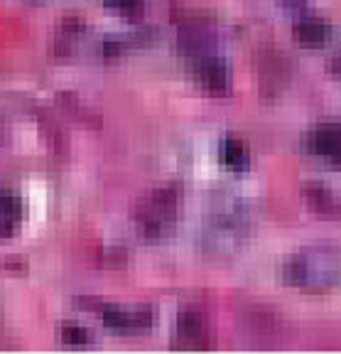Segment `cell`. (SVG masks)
Here are the masks:
<instances>
[{"instance_id":"6da1fadb","label":"cell","mask_w":341,"mask_h":354,"mask_svg":"<svg viewBox=\"0 0 341 354\" xmlns=\"http://www.w3.org/2000/svg\"><path fill=\"white\" fill-rule=\"evenodd\" d=\"M339 256L331 249L317 246V249L300 251L282 263V278L290 286L309 288V290H324L339 283Z\"/></svg>"},{"instance_id":"7a4b0ae2","label":"cell","mask_w":341,"mask_h":354,"mask_svg":"<svg viewBox=\"0 0 341 354\" xmlns=\"http://www.w3.org/2000/svg\"><path fill=\"white\" fill-rule=\"evenodd\" d=\"M179 214V189L175 185L157 187L138 205L135 224L145 239H165L172 234Z\"/></svg>"},{"instance_id":"3957f363","label":"cell","mask_w":341,"mask_h":354,"mask_svg":"<svg viewBox=\"0 0 341 354\" xmlns=\"http://www.w3.org/2000/svg\"><path fill=\"white\" fill-rule=\"evenodd\" d=\"M304 150L314 158L329 162H341V126L339 123H320L304 136Z\"/></svg>"},{"instance_id":"277c9868","label":"cell","mask_w":341,"mask_h":354,"mask_svg":"<svg viewBox=\"0 0 341 354\" xmlns=\"http://www.w3.org/2000/svg\"><path fill=\"white\" fill-rule=\"evenodd\" d=\"M187 62L192 64L194 74H197L199 82L206 88H211V91H226V88H228V84H231V72H228V64H226L224 57L206 50V52H202V55L189 57Z\"/></svg>"},{"instance_id":"5b68a950","label":"cell","mask_w":341,"mask_h":354,"mask_svg":"<svg viewBox=\"0 0 341 354\" xmlns=\"http://www.w3.org/2000/svg\"><path fill=\"white\" fill-rule=\"evenodd\" d=\"M101 320L116 332H145L153 327V310L148 308H99Z\"/></svg>"},{"instance_id":"8992f818","label":"cell","mask_w":341,"mask_h":354,"mask_svg":"<svg viewBox=\"0 0 341 354\" xmlns=\"http://www.w3.org/2000/svg\"><path fill=\"white\" fill-rule=\"evenodd\" d=\"M243 234L241 227V216L236 212L231 214H216L211 216L209 227H206V243H209L211 251H226V249H233L238 243Z\"/></svg>"},{"instance_id":"52a82bcc","label":"cell","mask_w":341,"mask_h":354,"mask_svg":"<svg viewBox=\"0 0 341 354\" xmlns=\"http://www.w3.org/2000/svg\"><path fill=\"white\" fill-rule=\"evenodd\" d=\"M177 347H206V325H204V317L199 310H184L177 317Z\"/></svg>"},{"instance_id":"ba28073f","label":"cell","mask_w":341,"mask_h":354,"mask_svg":"<svg viewBox=\"0 0 341 354\" xmlns=\"http://www.w3.org/2000/svg\"><path fill=\"white\" fill-rule=\"evenodd\" d=\"M22 219V205L17 194L8 187H0V239L10 236Z\"/></svg>"},{"instance_id":"9c48e42d","label":"cell","mask_w":341,"mask_h":354,"mask_svg":"<svg viewBox=\"0 0 341 354\" xmlns=\"http://www.w3.org/2000/svg\"><path fill=\"white\" fill-rule=\"evenodd\" d=\"M331 28L320 17H302L295 22V37L304 47H322L329 39Z\"/></svg>"},{"instance_id":"30bf717a","label":"cell","mask_w":341,"mask_h":354,"mask_svg":"<svg viewBox=\"0 0 341 354\" xmlns=\"http://www.w3.org/2000/svg\"><path fill=\"white\" fill-rule=\"evenodd\" d=\"M221 160H224V165L228 167V170L233 172H241L248 167V148L246 143H243L241 138H224V143H221Z\"/></svg>"},{"instance_id":"8fae6325","label":"cell","mask_w":341,"mask_h":354,"mask_svg":"<svg viewBox=\"0 0 341 354\" xmlns=\"http://www.w3.org/2000/svg\"><path fill=\"white\" fill-rule=\"evenodd\" d=\"M304 199H307V205L312 207L314 212H320V214H334V212L339 209L334 194L327 187H322V185H304Z\"/></svg>"},{"instance_id":"7c38bea8","label":"cell","mask_w":341,"mask_h":354,"mask_svg":"<svg viewBox=\"0 0 341 354\" xmlns=\"http://www.w3.org/2000/svg\"><path fill=\"white\" fill-rule=\"evenodd\" d=\"M59 337L61 342L72 344V347H86V344H91V332L84 325H79V322H64L59 327Z\"/></svg>"},{"instance_id":"4fadbf2b","label":"cell","mask_w":341,"mask_h":354,"mask_svg":"<svg viewBox=\"0 0 341 354\" xmlns=\"http://www.w3.org/2000/svg\"><path fill=\"white\" fill-rule=\"evenodd\" d=\"M106 6L123 12L128 17H138L143 12V0H106Z\"/></svg>"},{"instance_id":"5bb4252c","label":"cell","mask_w":341,"mask_h":354,"mask_svg":"<svg viewBox=\"0 0 341 354\" xmlns=\"http://www.w3.org/2000/svg\"><path fill=\"white\" fill-rule=\"evenodd\" d=\"M329 69L334 74H339L341 77V50L339 52H334V57H331V62H329Z\"/></svg>"},{"instance_id":"9a60e30c","label":"cell","mask_w":341,"mask_h":354,"mask_svg":"<svg viewBox=\"0 0 341 354\" xmlns=\"http://www.w3.org/2000/svg\"><path fill=\"white\" fill-rule=\"evenodd\" d=\"M287 3H302V0H287Z\"/></svg>"}]
</instances>
